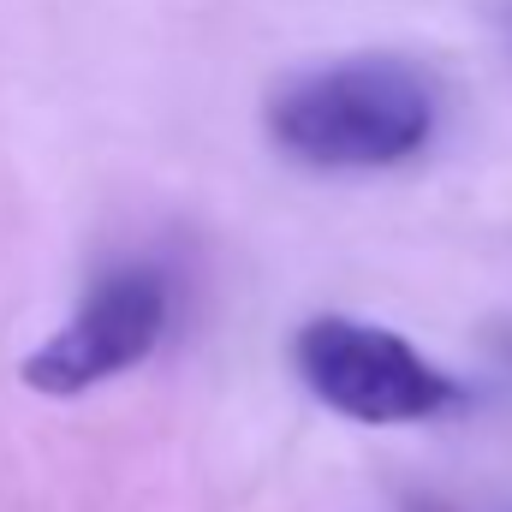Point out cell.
Wrapping results in <instances>:
<instances>
[{"mask_svg": "<svg viewBox=\"0 0 512 512\" xmlns=\"http://www.w3.org/2000/svg\"><path fill=\"white\" fill-rule=\"evenodd\" d=\"M405 512H447L441 501H405Z\"/></svg>", "mask_w": 512, "mask_h": 512, "instance_id": "4", "label": "cell"}, {"mask_svg": "<svg viewBox=\"0 0 512 512\" xmlns=\"http://www.w3.org/2000/svg\"><path fill=\"white\" fill-rule=\"evenodd\" d=\"M268 137L316 173H376L435 137V90L399 54H346L268 96Z\"/></svg>", "mask_w": 512, "mask_h": 512, "instance_id": "1", "label": "cell"}, {"mask_svg": "<svg viewBox=\"0 0 512 512\" xmlns=\"http://www.w3.org/2000/svg\"><path fill=\"white\" fill-rule=\"evenodd\" d=\"M167 310H173V292H167L161 268H143V262L114 268L84 292V304L36 352H24L18 382L48 399H78L90 387L114 382L161 346Z\"/></svg>", "mask_w": 512, "mask_h": 512, "instance_id": "3", "label": "cell"}, {"mask_svg": "<svg viewBox=\"0 0 512 512\" xmlns=\"http://www.w3.org/2000/svg\"><path fill=\"white\" fill-rule=\"evenodd\" d=\"M292 370L328 411L352 423H429L459 405V382L405 334L358 316H310L292 334Z\"/></svg>", "mask_w": 512, "mask_h": 512, "instance_id": "2", "label": "cell"}]
</instances>
